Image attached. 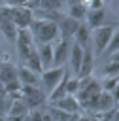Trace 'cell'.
I'll return each instance as SVG.
<instances>
[{"label":"cell","instance_id":"cell-1","mask_svg":"<svg viewBox=\"0 0 119 121\" xmlns=\"http://www.w3.org/2000/svg\"><path fill=\"white\" fill-rule=\"evenodd\" d=\"M28 30L32 34V40H36V43H51L59 36V26L53 21H38V19H32Z\"/></svg>","mask_w":119,"mask_h":121},{"label":"cell","instance_id":"cell-2","mask_svg":"<svg viewBox=\"0 0 119 121\" xmlns=\"http://www.w3.org/2000/svg\"><path fill=\"white\" fill-rule=\"evenodd\" d=\"M115 98H113V95L111 93H106V91H100L94 98H91L89 102H85L81 108H85V110H93L94 113H98V112H106V110H111V108H115Z\"/></svg>","mask_w":119,"mask_h":121},{"label":"cell","instance_id":"cell-3","mask_svg":"<svg viewBox=\"0 0 119 121\" xmlns=\"http://www.w3.org/2000/svg\"><path fill=\"white\" fill-rule=\"evenodd\" d=\"M21 96H23V102L26 104L28 112L30 110H36L38 106H42L45 102V93L38 87H28V85H21Z\"/></svg>","mask_w":119,"mask_h":121},{"label":"cell","instance_id":"cell-4","mask_svg":"<svg viewBox=\"0 0 119 121\" xmlns=\"http://www.w3.org/2000/svg\"><path fill=\"white\" fill-rule=\"evenodd\" d=\"M15 43H17V53L21 57V60H25L30 53V49L34 47V40H32V34L28 28H19L17 30V38H15Z\"/></svg>","mask_w":119,"mask_h":121},{"label":"cell","instance_id":"cell-5","mask_svg":"<svg viewBox=\"0 0 119 121\" xmlns=\"http://www.w3.org/2000/svg\"><path fill=\"white\" fill-rule=\"evenodd\" d=\"M113 34H115V28L110 26V25L108 26H100V28L94 30V53L96 55L104 53V49L108 47V43L113 38Z\"/></svg>","mask_w":119,"mask_h":121},{"label":"cell","instance_id":"cell-6","mask_svg":"<svg viewBox=\"0 0 119 121\" xmlns=\"http://www.w3.org/2000/svg\"><path fill=\"white\" fill-rule=\"evenodd\" d=\"M68 53H70V40L60 38L57 42V45H53V64H55V68L62 66L68 60Z\"/></svg>","mask_w":119,"mask_h":121},{"label":"cell","instance_id":"cell-7","mask_svg":"<svg viewBox=\"0 0 119 121\" xmlns=\"http://www.w3.org/2000/svg\"><path fill=\"white\" fill-rule=\"evenodd\" d=\"M64 72H66V68H64V66H59V68H49V70H45V72L42 74V81H43V85L49 89V93H51V91L57 87V83L62 79Z\"/></svg>","mask_w":119,"mask_h":121},{"label":"cell","instance_id":"cell-8","mask_svg":"<svg viewBox=\"0 0 119 121\" xmlns=\"http://www.w3.org/2000/svg\"><path fill=\"white\" fill-rule=\"evenodd\" d=\"M93 68H94V55H93V49L87 47V49H83V59H81V66H79V72H77V79L91 78Z\"/></svg>","mask_w":119,"mask_h":121},{"label":"cell","instance_id":"cell-9","mask_svg":"<svg viewBox=\"0 0 119 121\" xmlns=\"http://www.w3.org/2000/svg\"><path fill=\"white\" fill-rule=\"evenodd\" d=\"M79 21H76V19H72V17H68V15H64V17H60V21L57 23V26H59V32L62 34V38L64 40H68L70 36H74L76 34V30L79 28Z\"/></svg>","mask_w":119,"mask_h":121},{"label":"cell","instance_id":"cell-10","mask_svg":"<svg viewBox=\"0 0 119 121\" xmlns=\"http://www.w3.org/2000/svg\"><path fill=\"white\" fill-rule=\"evenodd\" d=\"M0 28H2L4 36H6L9 42H15V38H17V26L13 25L11 17L2 9V6H0Z\"/></svg>","mask_w":119,"mask_h":121},{"label":"cell","instance_id":"cell-11","mask_svg":"<svg viewBox=\"0 0 119 121\" xmlns=\"http://www.w3.org/2000/svg\"><path fill=\"white\" fill-rule=\"evenodd\" d=\"M17 76H19V72H17V66L15 64H11L8 60L0 62V83L2 85H8L11 81H17Z\"/></svg>","mask_w":119,"mask_h":121},{"label":"cell","instance_id":"cell-12","mask_svg":"<svg viewBox=\"0 0 119 121\" xmlns=\"http://www.w3.org/2000/svg\"><path fill=\"white\" fill-rule=\"evenodd\" d=\"M36 53H38V59L43 66V72L49 70V64H53V45L51 43H38Z\"/></svg>","mask_w":119,"mask_h":121},{"label":"cell","instance_id":"cell-13","mask_svg":"<svg viewBox=\"0 0 119 121\" xmlns=\"http://www.w3.org/2000/svg\"><path fill=\"white\" fill-rule=\"evenodd\" d=\"M51 106H55V108H59V110H62V112H66V113H72V115H76L77 110H79V104H77L76 96H70V95H66L64 98L53 102Z\"/></svg>","mask_w":119,"mask_h":121},{"label":"cell","instance_id":"cell-14","mask_svg":"<svg viewBox=\"0 0 119 121\" xmlns=\"http://www.w3.org/2000/svg\"><path fill=\"white\" fill-rule=\"evenodd\" d=\"M85 19H87V26L89 28H100V26H104V21H106V11L104 9H94V11H87V15H85Z\"/></svg>","mask_w":119,"mask_h":121},{"label":"cell","instance_id":"cell-15","mask_svg":"<svg viewBox=\"0 0 119 121\" xmlns=\"http://www.w3.org/2000/svg\"><path fill=\"white\" fill-rule=\"evenodd\" d=\"M23 66L25 68H28L30 72H34L36 76L38 74H43V66H42V62H40V59H38V53H36V47H32L30 49V53H28V57L23 60Z\"/></svg>","mask_w":119,"mask_h":121},{"label":"cell","instance_id":"cell-16","mask_svg":"<svg viewBox=\"0 0 119 121\" xmlns=\"http://www.w3.org/2000/svg\"><path fill=\"white\" fill-rule=\"evenodd\" d=\"M76 42L74 43H77L81 49H87V47H91V30H89V26L85 25V23H81L79 25V28L76 30Z\"/></svg>","mask_w":119,"mask_h":121},{"label":"cell","instance_id":"cell-17","mask_svg":"<svg viewBox=\"0 0 119 121\" xmlns=\"http://www.w3.org/2000/svg\"><path fill=\"white\" fill-rule=\"evenodd\" d=\"M81 59H83V49H81L77 43H72V45H70V53H68V60H70L72 70L76 72V76H77V72H79Z\"/></svg>","mask_w":119,"mask_h":121},{"label":"cell","instance_id":"cell-18","mask_svg":"<svg viewBox=\"0 0 119 121\" xmlns=\"http://www.w3.org/2000/svg\"><path fill=\"white\" fill-rule=\"evenodd\" d=\"M85 15H87V6H85V2H70V6H68V17H72V19H76V21H83L85 19Z\"/></svg>","mask_w":119,"mask_h":121},{"label":"cell","instance_id":"cell-19","mask_svg":"<svg viewBox=\"0 0 119 121\" xmlns=\"http://www.w3.org/2000/svg\"><path fill=\"white\" fill-rule=\"evenodd\" d=\"M68 79H70V76H68V72H64L62 79H60V81L57 83V87H55V89L49 93V102H51V104L66 96V81H68Z\"/></svg>","mask_w":119,"mask_h":121},{"label":"cell","instance_id":"cell-20","mask_svg":"<svg viewBox=\"0 0 119 121\" xmlns=\"http://www.w3.org/2000/svg\"><path fill=\"white\" fill-rule=\"evenodd\" d=\"M17 72H19L17 79H19V83H21V85H28V87H36V85H38V76H36L34 72H30L28 68L21 66Z\"/></svg>","mask_w":119,"mask_h":121},{"label":"cell","instance_id":"cell-21","mask_svg":"<svg viewBox=\"0 0 119 121\" xmlns=\"http://www.w3.org/2000/svg\"><path fill=\"white\" fill-rule=\"evenodd\" d=\"M26 113H28V108L23 102V98L21 100H13L11 106H8V117H25Z\"/></svg>","mask_w":119,"mask_h":121},{"label":"cell","instance_id":"cell-22","mask_svg":"<svg viewBox=\"0 0 119 121\" xmlns=\"http://www.w3.org/2000/svg\"><path fill=\"white\" fill-rule=\"evenodd\" d=\"M47 113H49V117H51L53 121H76V119H77V113H76V115L66 113V112H62V110H59V108H55V106H51V104H49V108H47Z\"/></svg>","mask_w":119,"mask_h":121},{"label":"cell","instance_id":"cell-23","mask_svg":"<svg viewBox=\"0 0 119 121\" xmlns=\"http://www.w3.org/2000/svg\"><path fill=\"white\" fill-rule=\"evenodd\" d=\"M59 8H60L59 0H40L38 2V9H43V11H59Z\"/></svg>","mask_w":119,"mask_h":121},{"label":"cell","instance_id":"cell-24","mask_svg":"<svg viewBox=\"0 0 119 121\" xmlns=\"http://www.w3.org/2000/svg\"><path fill=\"white\" fill-rule=\"evenodd\" d=\"M117 72H119V62H117V55H113L111 62L104 68V76L106 78H117Z\"/></svg>","mask_w":119,"mask_h":121},{"label":"cell","instance_id":"cell-25","mask_svg":"<svg viewBox=\"0 0 119 121\" xmlns=\"http://www.w3.org/2000/svg\"><path fill=\"white\" fill-rule=\"evenodd\" d=\"M117 83H119L117 78H106L104 81H100V87H102V91H106V93H115V91H117Z\"/></svg>","mask_w":119,"mask_h":121},{"label":"cell","instance_id":"cell-26","mask_svg":"<svg viewBox=\"0 0 119 121\" xmlns=\"http://www.w3.org/2000/svg\"><path fill=\"white\" fill-rule=\"evenodd\" d=\"M117 49H119V36L117 34H113V38L110 40V43H108V47L104 49V55H115L117 53Z\"/></svg>","mask_w":119,"mask_h":121},{"label":"cell","instance_id":"cell-27","mask_svg":"<svg viewBox=\"0 0 119 121\" xmlns=\"http://www.w3.org/2000/svg\"><path fill=\"white\" fill-rule=\"evenodd\" d=\"M77 91H79V79H77V78H70V79L66 81V95L76 96Z\"/></svg>","mask_w":119,"mask_h":121},{"label":"cell","instance_id":"cell-28","mask_svg":"<svg viewBox=\"0 0 119 121\" xmlns=\"http://www.w3.org/2000/svg\"><path fill=\"white\" fill-rule=\"evenodd\" d=\"M76 121H96L94 117H89V115H77Z\"/></svg>","mask_w":119,"mask_h":121},{"label":"cell","instance_id":"cell-29","mask_svg":"<svg viewBox=\"0 0 119 121\" xmlns=\"http://www.w3.org/2000/svg\"><path fill=\"white\" fill-rule=\"evenodd\" d=\"M42 121H53V119L49 117V113H47V112H43V115H42Z\"/></svg>","mask_w":119,"mask_h":121},{"label":"cell","instance_id":"cell-30","mask_svg":"<svg viewBox=\"0 0 119 121\" xmlns=\"http://www.w3.org/2000/svg\"><path fill=\"white\" fill-rule=\"evenodd\" d=\"M0 121H4V115H2V117H0Z\"/></svg>","mask_w":119,"mask_h":121},{"label":"cell","instance_id":"cell-31","mask_svg":"<svg viewBox=\"0 0 119 121\" xmlns=\"http://www.w3.org/2000/svg\"><path fill=\"white\" fill-rule=\"evenodd\" d=\"M0 117H2V110H0Z\"/></svg>","mask_w":119,"mask_h":121}]
</instances>
